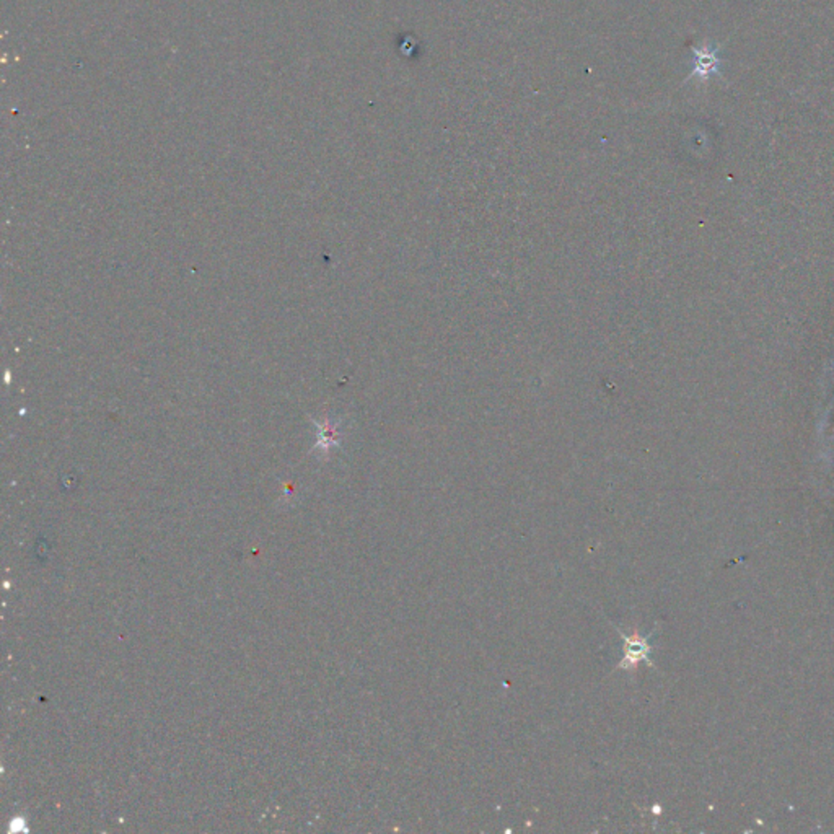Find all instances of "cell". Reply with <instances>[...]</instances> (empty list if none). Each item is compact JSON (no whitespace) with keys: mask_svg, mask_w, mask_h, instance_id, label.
Here are the masks:
<instances>
[{"mask_svg":"<svg viewBox=\"0 0 834 834\" xmlns=\"http://www.w3.org/2000/svg\"><path fill=\"white\" fill-rule=\"evenodd\" d=\"M613 628L616 629L619 636L623 638V650H624V656L616 665V670H632L634 672L639 664H642V662H646V664L652 666V660H650L652 647L648 644V636L647 638L646 636H640L639 632H632L631 636H628L618 626H613Z\"/></svg>","mask_w":834,"mask_h":834,"instance_id":"1","label":"cell"},{"mask_svg":"<svg viewBox=\"0 0 834 834\" xmlns=\"http://www.w3.org/2000/svg\"><path fill=\"white\" fill-rule=\"evenodd\" d=\"M694 70L691 76H699L701 78H709L721 72V57L719 47L715 45H707L703 47H693Z\"/></svg>","mask_w":834,"mask_h":834,"instance_id":"2","label":"cell"}]
</instances>
